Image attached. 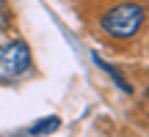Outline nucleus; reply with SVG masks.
<instances>
[{"instance_id":"1","label":"nucleus","mask_w":149,"mask_h":137,"mask_svg":"<svg viewBox=\"0 0 149 137\" xmlns=\"http://www.w3.org/2000/svg\"><path fill=\"white\" fill-rule=\"evenodd\" d=\"M144 19H146V11L141 3H119L100 16V27L111 38H133L141 30Z\"/></svg>"},{"instance_id":"4","label":"nucleus","mask_w":149,"mask_h":137,"mask_svg":"<svg viewBox=\"0 0 149 137\" xmlns=\"http://www.w3.org/2000/svg\"><path fill=\"white\" fill-rule=\"evenodd\" d=\"M58 126V118H44V121H36L31 126V134H42V132H53Z\"/></svg>"},{"instance_id":"6","label":"nucleus","mask_w":149,"mask_h":137,"mask_svg":"<svg viewBox=\"0 0 149 137\" xmlns=\"http://www.w3.org/2000/svg\"><path fill=\"white\" fill-rule=\"evenodd\" d=\"M3 3H6V0H0V8H3Z\"/></svg>"},{"instance_id":"5","label":"nucleus","mask_w":149,"mask_h":137,"mask_svg":"<svg viewBox=\"0 0 149 137\" xmlns=\"http://www.w3.org/2000/svg\"><path fill=\"white\" fill-rule=\"evenodd\" d=\"M146 96H149V82H146Z\"/></svg>"},{"instance_id":"3","label":"nucleus","mask_w":149,"mask_h":137,"mask_svg":"<svg viewBox=\"0 0 149 137\" xmlns=\"http://www.w3.org/2000/svg\"><path fill=\"white\" fill-rule=\"evenodd\" d=\"M94 60H97V63H100L102 68H105V71H108V74H111V77H113V79H116V82H119V88H122V90H124V93H133V88H130V82H124V77H122V74H119V71H116V68H113V66H108V63H105V60H100V58H94Z\"/></svg>"},{"instance_id":"2","label":"nucleus","mask_w":149,"mask_h":137,"mask_svg":"<svg viewBox=\"0 0 149 137\" xmlns=\"http://www.w3.org/2000/svg\"><path fill=\"white\" fill-rule=\"evenodd\" d=\"M31 68V49L25 41H8L0 47V82H14Z\"/></svg>"}]
</instances>
